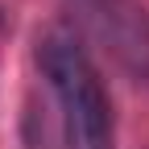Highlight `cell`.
Returning a JSON list of instances; mask_svg holds the SVG:
<instances>
[{
	"mask_svg": "<svg viewBox=\"0 0 149 149\" xmlns=\"http://www.w3.org/2000/svg\"><path fill=\"white\" fill-rule=\"evenodd\" d=\"M37 66L54 91L66 137L79 149H112V104L74 33L50 29L37 42Z\"/></svg>",
	"mask_w": 149,
	"mask_h": 149,
	"instance_id": "cell-1",
	"label": "cell"
},
{
	"mask_svg": "<svg viewBox=\"0 0 149 149\" xmlns=\"http://www.w3.org/2000/svg\"><path fill=\"white\" fill-rule=\"evenodd\" d=\"M83 21L95 29V37L133 70L149 74V25L137 13L133 0H74Z\"/></svg>",
	"mask_w": 149,
	"mask_h": 149,
	"instance_id": "cell-2",
	"label": "cell"
}]
</instances>
